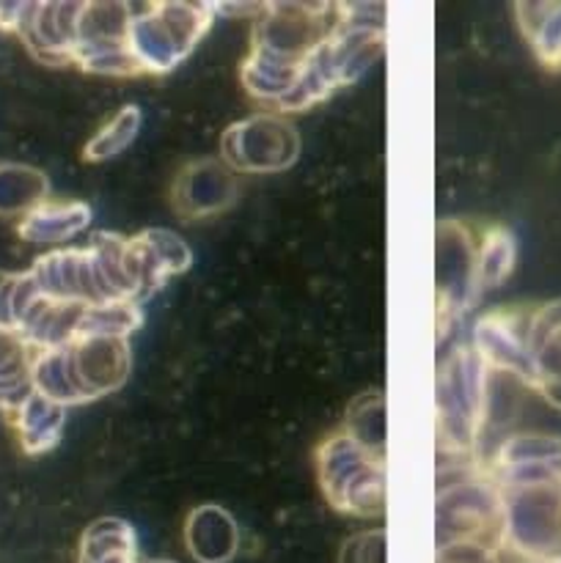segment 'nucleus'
I'll return each instance as SVG.
<instances>
[{"label":"nucleus","mask_w":561,"mask_h":563,"mask_svg":"<svg viewBox=\"0 0 561 563\" xmlns=\"http://www.w3.org/2000/svg\"><path fill=\"white\" fill-rule=\"evenodd\" d=\"M201 196H207V214L220 212L229 207L237 196V179L229 168H220L218 163H193L185 174H179L174 187L176 212L196 220L201 209Z\"/></svg>","instance_id":"1"},{"label":"nucleus","mask_w":561,"mask_h":563,"mask_svg":"<svg viewBox=\"0 0 561 563\" xmlns=\"http://www.w3.org/2000/svg\"><path fill=\"white\" fill-rule=\"evenodd\" d=\"M148 563H168V561H148Z\"/></svg>","instance_id":"4"},{"label":"nucleus","mask_w":561,"mask_h":563,"mask_svg":"<svg viewBox=\"0 0 561 563\" xmlns=\"http://www.w3.org/2000/svg\"><path fill=\"white\" fill-rule=\"evenodd\" d=\"M80 563H135L132 561V533L124 522H99L82 539Z\"/></svg>","instance_id":"2"},{"label":"nucleus","mask_w":561,"mask_h":563,"mask_svg":"<svg viewBox=\"0 0 561 563\" xmlns=\"http://www.w3.org/2000/svg\"><path fill=\"white\" fill-rule=\"evenodd\" d=\"M440 563H495V561L493 555L484 553L482 548L468 544V548H449L446 550V555L440 553Z\"/></svg>","instance_id":"3"}]
</instances>
